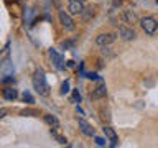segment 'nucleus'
<instances>
[{"label": "nucleus", "mask_w": 158, "mask_h": 148, "mask_svg": "<svg viewBox=\"0 0 158 148\" xmlns=\"http://www.w3.org/2000/svg\"><path fill=\"white\" fill-rule=\"evenodd\" d=\"M33 87L40 96H48L49 94V86L44 79V74L43 72H35L33 74Z\"/></svg>", "instance_id": "obj_1"}, {"label": "nucleus", "mask_w": 158, "mask_h": 148, "mask_svg": "<svg viewBox=\"0 0 158 148\" xmlns=\"http://www.w3.org/2000/svg\"><path fill=\"white\" fill-rule=\"evenodd\" d=\"M58 17H59V22H61V25L68 30V31H73V30L76 28V25H74V20L71 18V15L66 13L64 10H59Z\"/></svg>", "instance_id": "obj_2"}, {"label": "nucleus", "mask_w": 158, "mask_h": 148, "mask_svg": "<svg viewBox=\"0 0 158 148\" xmlns=\"http://www.w3.org/2000/svg\"><path fill=\"white\" fill-rule=\"evenodd\" d=\"M142 28H143V31H145L147 35H153L156 31V28H158V25H156V20L155 18H152V17H145L142 20Z\"/></svg>", "instance_id": "obj_3"}, {"label": "nucleus", "mask_w": 158, "mask_h": 148, "mask_svg": "<svg viewBox=\"0 0 158 148\" xmlns=\"http://www.w3.org/2000/svg\"><path fill=\"white\" fill-rule=\"evenodd\" d=\"M68 8H69V13L71 15H81L82 10H84V5H82L81 0H69Z\"/></svg>", "instance_id": "obj_4"}, {"label": "nucleus", "mask_w": 158, "mask_h": 148, "mask_svg": "<svg viewBox=\"0 0 158 148\" xmlns=\"http://www.w3.org/2000/svg\"><path fill=\"white\" fill-rule=\"evenodd\" d=\"M114 39H115V36H114L112 33H102L96 38V43L101 44V46H107V44L114 43Z\"/></svg>", "instance_id": "obj_5"}, {"label": "nucleus", "mask_w": 158, "mask_h": 148, "mask_svg": "<svg viewBox=\"0 0 158 148\" xmlns=\"http://www.w3.org/2000/svg\"><path fill=\"white\" fill-rule=\"evenodd\" d=\"M106 94H107V87H106V84H101L99 87L94 89V92L91 94V99H94V101H97V99L106 97Z\"/></svg>", "instance_id": "obj_6"}, {"label": "nucleus", "mask_w": 158, "mask_h": 148, "mask_svg": "<svg viewBox=\"0 0 158 148\" xmlns=\"http://www.w3.org/2000/svg\"><path fill=\"white\" fill-rule=\"evenodd\" d=\"M118 35H120V38L125 39V41H128V39H133V38L137 36L135 31H133L132 28H125V27H122L120 30H118Z\"/></svg>", "instance_id": "obj_7"}, {"label": "nucleus", "mask_w": 158, "mask_h": 148, "mask_svg": "<svg viewBox=\"0 0 158 148\" xmlns=\"http://www.w3.org/2000/svg\"><path fill=\"white\" fill-rule=\"evenodd\" d=\"M79 128H81V132L84 133V135H87V137H94V133H96V132H94V128L89 125L86 120H82V118L79 120Z\"/></svg>", "instance_id": "obj_8"}, {"label": "nucleus", "mask_w": 158, "mask_h": 148, "mask_svg": "<svg viewBox=\"0 0 158 148\" xmlns=\"http://www.w3.org/2000/svg\"><path fill=\"white\" fill-rule=\"evenodd\" d=\"M49 56H51L54 66H56L58 69H64V64H63V58L59 56V54L54 51V49H49Z\"/></svg>", "instance_id": "obj_9"}, {"label": "nucleus", "mask_w": 158, "mask_h": 148, "mask_svg": "<svg viewBox=\"0 0 158 148\" xmlns=\"http://www.w3.org/2000/svg\"><path fill=\"white\" fill-rule=\"evenodd\" d=\"M102 132L106 133V137L112 142V146H115V143H117V133L114 132V128H110V127H104Z\"/></svg>", "instance_id": "obj_10"}, {"label": "nucleus", "mask_w": 158, "mask_h": 148, "mask_svg": "<svg viewBox=\"0 0 158 148\" xmlns=\"http://www.w3.org/2000/svg\"><path fill=\"white\" fill-rule=\"evenodd\" d=\"M3 97L7 99V101H15V99L18 97L17 89H13V87H5V89H3Z\"/></svg>", "instance_id": "obj_11"}, {"label": "nucleus", "mask_w": 158, "mask_h": 148, "mask_svg": "<svg viewBox=\"0 0 158 148\" xmlns=\"http://www.w3.org/2000/svg\"><path fill=\"white\" fill-rule=\"evenodd\" d=\"M44 122H46L48 125H51L53 128H59V120L54 115H51V113H46V115H44Z\"/></svg>", "instance_id": "obj_12"}, {"label": "nucleus", "mask_w": 158, "mask_h": 148, "mask_svg": "<svg viewBox=\"0 0 158 148\" xmlns=\"http://www.w3.org/2000/svg\"><path fill=\"white\" fill-rule=\"evenodd\" d=\"M123 18H125L127 23H135L137 22V17L133 13H130V12H123Z\"/></svg>", "instance_id": "obj_13"}, {"label": "nucleus", "mask_w": 158, "mask_h": 148, "mask_svg": "<svg viewBox=\"0 0 158 148\" xmlns=\"http://www.w3.org/2000/svg\"><path fill=\"white\" fill-rule=\"evenodd\" d=\"M23 101L27 102V104H33L35 99L31 97V94H30V92H23Z\"/></svg>", "instance_id": "obj_14"}, {"label": "nucleus", "mask_w": 158, "mask_h": 148, "mask_svg": "<svg viewBox=\"0 0 158 148\" xmlns=\"http://www.w3.org/2000/svg\"><path fill=\"white\" fill-rule=\"evenodd\" d=\"M51 135L54 137V138H56V140L59 142V143H61V145H66V138H64V137H61V135H58V133H54V132H51Z\"/></svg>", "instance_id": "obj_15"}, {"label": "nucleus", "mask_w": 158, "mask_h": 148, "mask_svg": "<svg viewBox=\"0 0 158 148\" xmlns=\"http://www.w3.org/2000/svg\"><path fill=\"white\" fill-rule=\"evenodd\" d=\"M73 102H81V96L77 91H73Z\"/></svg>", "instance_id": "obj_16"}, {"label": "nucleus", "mask_w": 158, "mask_h": 148, "mask_svg": "<svg viewBox=\"0 0 158 148\" xmlns=\"http://www.w3.org/2000/svg\"><path fill=\"white\" fill-rule=\"evenodd\" d=\"M68 91H69V82L66 81L63 84V89H61V94H68Z\"/></svg>", "instance_id": "obj_17"}, {"label": "nucleus", "mask_w": 158, "mask_h": 148, "mask_svg": "<svg viewBox=\"0 0 158 148\" xmlns=\"http://www.w3.org/2000/svg\"><path fill=\"white\" fill-rule=\"evenodd\" d=\"M96 143H97L99 146H104V145H106V140L101 138V137H96Z\"/></svg>", "instance_id": "obj_18"}, {"label": "nucleus", "mask_w": 158, "mask_h": 148, "mask_svg": "<svg viewBox=\"0 0 158 148\" xmlns=\"http://www.w3.org/2000/svg\"><path fill=\"white\" fill-rule=\"evenodd\" d=\"M156 25H158V20H156Z\"/></svg>", "instance_id": "obj_19"}, {"label": "nucleus", "mask_w": 158, "mask_h": 148, "mask_svg": "<svg viewBox=\"0 0 158 148\" xmlns=\"http://www.w3.org/2000/svg\"><path fill=\"white\" fill-rule=\"evenodd\" d=\"M81 2H84V0H81Z\"/></svg>", "instance_id": "obj_20"}, {"label": "nucleus", "mask_w": 158, "mask_h": 148, "mask_svg": "<svg viewBox=\"0 0 158 148\" xmlns=\"http://www.w3.org/2000/svg\"><path fill=\"white\" fill-rule=\"evenodd\" d=\"M156 3H158V0H156Z\"/></svg>", "instance_id": "obj_21"}]
</instances>
